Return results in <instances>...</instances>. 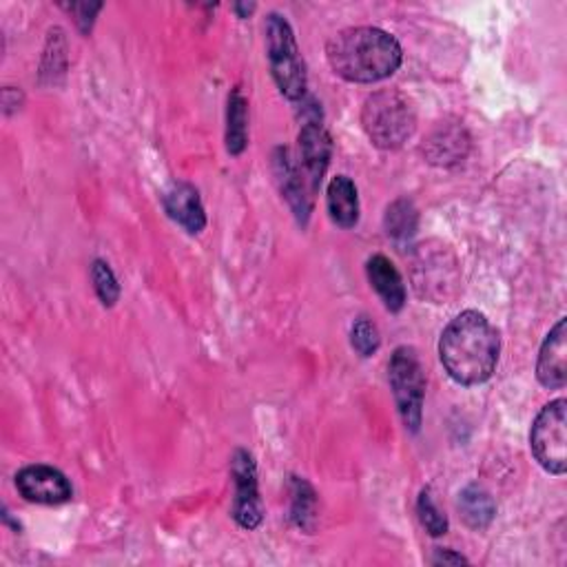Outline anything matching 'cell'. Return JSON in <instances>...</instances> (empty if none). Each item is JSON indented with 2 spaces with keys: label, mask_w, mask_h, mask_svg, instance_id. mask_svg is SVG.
<instances>
[{
  "label": "cell",
  "mask_w": 567,
  "mask_h": 567,
  "mask_svg": "<svg viewBox=\"0 0 567 567\" xmlns=\"http://www.w3.org/2000/svg\"><path fill=\"white\" fill-rule=\"evenodd\" d=\"M165 211L191 235L202 233L207 226V213L200 193L189 182H174L169 187V191L165 193Z\"/></svg>",
  "instance_id": "11"
},
{
  "label": "cell",
  "mask_w": 567,
  "mask_h": 567,
  "mask_svg": "<svg viewBox=\"0 0 567 567\" xmlns=\"http://www.w3.org/2000/svg\"><path fill=\"white\" fill-rule=\"evenodd\" d=\"M362 126L377 149L394 152L403 147L416 129L412 102L397 89H381L366 98Z\"/></svg>",
  "instance_id": "3"
},
{
  "label": "cell",
  "mask_w": 567,
  "mask_h": 567,
  "mask_svg": "<svg viewBox=\"0 0 567 567\" xmlns=\"http://www.w3.org/2000/svg\"><path fill=\"white\" fill-rule=\"evenodd\" d=\"M293 490V505H291V519L300 530L311 532L315 525V508H318V494L313 486L300 477H293L291 483Z\"/></svg>",
  "instance_id": "19"
},
{
  "label": "cell",
  "mask_w": 567,
  "mask_h": 567,
  "mask_svg": "<svg viewBox=\"0 0 567 567\" xmlns=\"http://www.w3.org/2000/svg\"><path fill=\"white\" fill-rule=\"evenodd\" d=\"M499 351V333L479 311L459 313L440 340L442 364L459 386L486 383L497 368Z\"/></svg>",
  "instance_id": "1"
},
{
  "label": "cell",
  "mask_w": 567,
  "mask_h": 567,
  "mask_svg": "<svg viewBox=\"0 0 567 567\" xmlns=\"http://www.w3.org/2000/svg\"><path fill=\"white\" fill-rule=\"evenodd\" d=\"M231 477L235 483V503H233V519L244 530H255L264 514H262V499L257 490V468L246 451H235L231 459Z\"/></svg>",
  "instance_id": "8"
},
{
  "label": "cell",
  "mask_w": 567,
  "mask_h": 567,
  "mask_svg": "<svg viewBox=\"0 0 567 567\" xmlns=\"http://www.w3.org/2000/svg\"><path fill=\"white\" fill-rule=\"evenodd\" d=\"M351 344L353 348L357 351V355L362 357H373L379 346H381V337H379V329L366 320V318H359L353 329H351Z\"/></svg>",
  "instance_id": "22"
},
{
  "label": "cell",
  "mask_w": 567,
  "mask_h": 567,
  "mask_svg": "<svg viewBox=\"0 0 567 567\" xmlns=\"http://www.w3.org/2000/svg\"><path fill=\"white\" fill-rule=\"evenodd\" d=\"M388 381L399 408V414L410 433L421 429L423 399H425V375L414 348L399 346L388 364Z\"/></svg>",
  "instance_id": "6"
},
{
  "label": "cell",
  "mask_w": 567,
  "mask_h": 567,
  "mask_svg": "<svg viewBox=\"0 0 567 567\" xmlns=\"http://www.w3.org/2000/svg\"><path fill=\"white\" fill-rule=\"evenodd\" d=\"M329 215L340 229H353L359 222V196L351 178L337 176L326 191Z\"/></svg>",
  "instance_id": "15"
},
{
  "label": "cell",
  "mask_w": 567,
  "mask_h": 567,
  "mask_svg": "<svg viewBox=\"0 0 567 567\" xmlns=\"http://www.w3.org/2000/svg\"><path fill=\"white\" fill-rule=\"evenodd\" d=\"M530 451L538 466L563 477L567 470V401H549L534 419L530 431Z\"/></svg>",
  "instance_id": "5"
},
{
  "label": "cell",
  "mask_w": 567,
  "mask_h": 567,
  "mask_svg": "<svg viewBox=\"0 0 567 567\" xmlns=\"http://www.w3.org/2000/svg\"><path fill=\"white\" fill-rule=\"evenodd\" d=\"M366 275L370 287L377 291V296L390 313H399L405 307L403 279L386 255H373L366 262Z\"/></svg>",
  "instance_id": "14"
},
{
  "label": "cell",
  "mask_w": 567,
  "mask_h": 567,
  "mask_svg": "<svg viewBox=\"0 0 567 567\" xmlns=\"http://www.w3.org/2000/svg\"><path fill=\"white\" fill-rule=\"evenodd\" d=\"M536 377L543 388H549V390L565 388V383H567V318H560L545 335L541 351H538Z\"/></svg>",
  "instance_id": "10"
},
{
  "label": "cell",
  "mask_w": 567,
  "mask_h": 567,
  "mask_svg": "<svg viewBox=\"0 0 567 567\" xmlns=\"http://www.w3.org/2000/svg\"><path fill=\"white\" fill-rule=\"evenodd\" d=\"M21 497L38 505H60L74 497L69 479L52 466H27L16 475Z\"/></svg>",
  "instance_id": "9"
},
{
  "label": "cell",
  "mask_w": 567,
  "mask_h": 567,
  "mask_svg": "<svg viewBox=\"0 0 567 567\" xmlns=\"http://www.w3.org/2000/svg\"><path fill=\"white\" fill-rule=\"evenodd\" d=\"M264 32H266V56L279 93L293 102L304 100L309 78H307V65L300 56L293 27L284 16L270 14L266 19Z\"/></svg>",
  "instance_id": "4"
},
{
  "label": "cell",
  "mask_w": 567,
  "mask_h": 567,
  "mask_svg": "<svg viewBox=\"0 0 567 567\" xmlns=\"http://www.w3.org/2000/svg\"><path fill=\"white\" fill-rule=\"evenodd\" d=\"M416 512H419L421 525L425 527V532H429L431 536H444L448 532V519H446V514L440 512V508L435 505V501H433L429 490H423L419 494Z\"/></svg>",
  "instance_id": "21"
},
{
  "label": "cell",
  "mask_w": 567,
  "mask_h": 567,
  "mask_svg": "<svg viewBox=\"0 0 567 567\" xmlns=\"http://www.w3.org/2000/svg\"><path fill=\"white\" fill-rule=\"evenodd\" d=\"M275 176L279 182V189L284 193V198L289 200V204L293 207L298 220L302 224H307L309 215H311V196H307V180L302 176V171L296 167L289 149H277L275 152Z\"/></svg>",
  "instance_id": "13"
},
{
  "label": "cell",
  "mask_w": 567,
  "mask_h": 567,
  "mask_svg": "<svg viewBox=\"0 0 567 567\" xmlns=\"http://www.w3.org/2000/svg\"><path fill=\"white\" fill-rule=\"evenodd\" d=\"M233 10L240 14V19H246L255 10V5H235Z\"/></svg>",
  "instance_id": "25"
},
{
  "label": "cell",
  "mask_w": 567,
  "mask_h": 567,
  "mask_svg": "<svg viewBox=\"0 0 567 567\" xmlns=\"http://www.w3.org/2000/svg\"><path fill=\"white\" fill-rule=\"evenodd\" d=\"M433 565H466L468 558L462 554H455L453 549H437L435 556L431 558Z\"/></svg>",
  "instance_id": "24"
},
{
  "label": "cell",
  "mask_w": 567,
  "mask_h": 567,
  "mask_svg": "<svg viewBox=\"0 0 567 567\" xmlns=\"http://www.w3.org/2000/svg\"><path fill=\"white\" fill-rule=\"evenodd\" d=\"M459 512L466 521L468 527L481 532L486 530L494 516H497V505L492 501V497L479 488V486H468L462 494H459Z\"/></svg>",
  "instance_id": "17"
},
{
  "label": "cell",
  "mask_w": 567,
  "mask_h": 567,
  "mask_svg": "<svg viewBox=\"0 0 567 567\" xmlns=\"http://www.w3.org/2000/svg\"><path fill=\"white\" fill-rule=\"evenodd\" d=\"M331 69L346 82L373 85L390 78L401 60V45L377 27H351L335 34L326 45Z\"/></svg>",
  "instance_id": "2"
},
{
  "label": "cell",
  "mask_w": 567,
  "mask_h": 567,
  "mask_svg": "<svg viewBox=\"0 0 567 567\" xmlns=\"http://www.w3.org/2000/svg\"><path fill=\"white\" fill-rule=\"evenodd\" d=\"M333 154L331 135L322 122V111L311 100V109H307L304 124L300 129V160H302V176L311 193H315L324 180Z\"/></svg>",
  "instance_id": "7"
},
{
  "label": "cell",
  "mask_w": 567,
  "mask_h": 567,
  "mask_svg": "<svg viewBox=\"0 0 567 567\" xmlns=\"http://www.w3.org/2000/svg\"><path fill=\"white\" fill-rule=\"evenodd\" d=\"M386 233L397 242H408L419 226V213L410 200H397L386 209Z\"/></svg>",
  "instance_id": "18"
},
{
  "label": "cell",
  "mask_w": 567,
  "mask_h": 567,
  "mask_svg": "<svg viewBox=\"0 0 567 567\" xmlns=\"http://www.w3.org/2000/svg\"><path fill=\"white\" fill-rule=\"evenodd\" d=\"M91 279H93V289L98 300L102 302V307L111 309L118 298H120V284L115 279V273L111 270V266L102 259H96L91 266Z\"/></svg>",
  "instance_id": "20"
},
{
  "label": "cell",
  "mask_w": 567,
  "mask_h": 567,
  "mask_svg": "<svg viewBox=\"0 0 567 567\" xmlns=\"http://www.w3.org/2000/svg\"><path fill=\"white\" fill-rule=\"evenodd\" d=\"M248 145V102L242 96V89L235 87L229 96L226 109V152L231 156L244 154Z\"/></svg>",
  "instance_id": "16"
},
{
  "label": "cell",
  "mask_w": 567,
  "mask_h": 567,
  "mask_svg": "<svg viewBox=\"0 0 567 567\" xmlns=\"http://www.w3.org/2000/svg\"><path fill=\"white\" fill-rule=\"evenodd\" d=\"M69 10L76 14V21H78L80 30L89 32L91 25H93V16L102 10V5H87V3H82V5H71Z\"/></svg>",
  "instance_id": "23"
},
{
  "label": "cell",
  "mask_w": 567,
  "mask_h": 567,
  "mask_svg": "<svg viewBox=\"0 0 567 567\" xmlns=\"http://www.w3.org/2000/svg\"><path fill=\"white\" fill-rule=\"evenodd\" d=\"M470 149V137L464 126L459 124H442L433 131V135L425 140L423 156L429 163L440 167H451L464 163Z\"/></svg>",
  "instance_id": "12"
}]
</instances>
